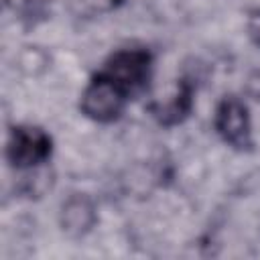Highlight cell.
Segmentation results:
<instances>
[{
    "instance_id": "obj_1",
    "label": "cell",
    "mask_w": 260,
    "mask_h": 260,
    "mask_svg": "<svg viewBox=\"0 0 260 260\" xmlns=\"http://www.w3.org/2000/svg\"><path fill=\"white\" fill-rule=\"evenodd\" d=\"M100 73L116 81L130 98L146 89L152 75V55L144 47H126L114 51L102 65Z\"/></svg>"
},
{
    "instance_id": "obj_2",
    "label": "cell",
    "mask_w": 260,
    "mask_h": 260,
    "mask_svg": "<svg viewBox=\"0 0 260 260\" xmlns=\"http://www.w3.org/2000/svg\"><path fill=\"white\" fill-rule=\"evenodd\" d=\"M53 140L41 128L32 124H18L10 128L6 140V160L16 171H35L51 156Z\"/></svg>"
},
{
    "instance_id": "obj_3",
    "label": "cell",
    "mask_w": 260,
    "mask_h": 260,
    "mask_svg": "<svg viewBox=\"0 0 260 260\" xmlns=\"http://www.w3.org/2000/svg\"><path fill=\"white\" fill-rule=\"evenodd\" d=\"M130 95L104 73H95L81 91V114L93 122H114L120 118Z\"/></svg>"
},
{
    "instance_id": "obj_4",
    "label": "cell",
    "mask_w": 260,
    "mask_h": 260,
    "mask_svg": "<svg viewBox=\"0 0 260 260\" xmlns=\"http://www.w3.org/2000/svg\"><path fill=\"white\" fill-rule=\"evenodd\" d=\"M215 132L219 138L238 150H248L252 146V124L250 110L246 102L238 95H225L215 108L213 118Z\"/></svg>"
},
{
    "instance_id": "obj_5",
    "label": "cell",
    "mask_w": 260,
    "mask_h": 260,
    "mask_svg": "<svg viewBox=\"0 0 260 260\" xmlns=\"http://www.w3.org/2000/svg\"><path fill=\"white\" fill-rule=\"evenodd\" d=\"M148 108H150L152 116L165 126H175V124L183 122L189 116L191 108H193V85H191V81L181 79L177 83L175 93L169 100L152 102Z\"/></svg>"
},
{
    "instance_id": "obj_6",
    "label": "cell",
    "mask_w": 260,
    "mask_h": 260,
    "mask_svg": "<svg viewBox=\"0 0 260 260\" xmlns=\"http://www.w3.org/2000/svg\"><path fill=\"white\" fill-rule=\"evenodd\" d=\"M59 219L63 232L69 236H83L93 228L98 215L93 203L85 195H71L67 201H63Z\"/></svg>"
},
{
    "instance_id": "obj_7",
    "label": "cell",
    "mask_w": 260,
    "mask_h": 260,
    "mask_svg": "<svg viewBox=\"0 0 260 260\" xmlns=\"http://www.w3.org/2000/svg\"><path fill=\"white\" fill-rule=\"evenodd\" d=\"M122 0H73V6L83 16H100L116 10Z\"/></svg>"
},
{
    "instance_id": "obj_8",
    "label": "cell",
    "mask_w": 260,
    "mask_h": 260,
    "mask_svg": "<svg viewBox=\"0 0 260 260\" xmlns=\"http://www.w3.org/2000/svg\"><path fill=\"white\" fill-rule=\"evenodd\" d=\"M55 2L57 0H24V14L30 22L37 18H47Z\"/></svg>"
},
{
    "instance_id": "obj_9",
    "label": "cell",
    "mask_w": 260,
    "mask_h": 260,
    "mask_svg": "<svg viewBox=\"0 0 260 260\" xmlns=\"http://www.w3.org/2000/svg\"><path fill=\"white\" fill-rule=\"evenodd\" d=\"M246 32H248L250 41L260 49V8L250 10L248 20H246Z\"/></svg>"
}]
</instances>
